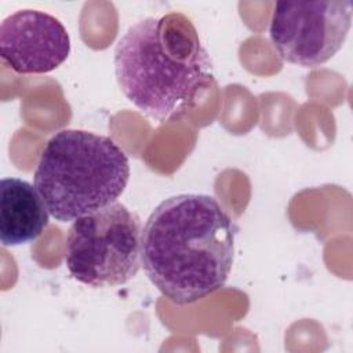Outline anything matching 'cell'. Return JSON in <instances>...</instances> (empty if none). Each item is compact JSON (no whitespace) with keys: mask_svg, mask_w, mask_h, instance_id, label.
Wrapping results in <instances>:
<instances>
[{"mask_svg":"<svg viewBox=\"0 0 353 353\" xmlns=\"http://www.w3.org/2000/svg\"><path fill=\"white\" fill-rule=\"evenodd\" d=\"M236 234L234 221L212 196H171L153 210L142 229L143 270L168 301L194 303L225 285Z\"/></svg>","mask_w":353,"mask_h":353,"instance_id":"obj_1","label":"cell"},{"mask_svg":"<svg viewBox=\"0 0 353 353\" xmlns=\"http://www.w3.org/2000/svg\"><path fill=\"white\" fill-rule=\"evenodd\" d=\"M114 72L127 99L160 123L186 113L214 77L196 26L175 11L130 26L117 41Z\"/></svg>","mask_w":353,"mask_h":353,"instance_id":"obj_2","label":"cell"},{"mask_svg":"<svg viewBox=\"0 0 353 353\" xmlns=\"http://www.w3.org/2000/svg\"><path fill=\"white\" fill-rule=\"evenodd\" d=\"M130 179L124 150L109 137L61 130L43 148L34 186L48 212L70 222L114 203Z\"/></svg>","mask_w":353,"mask_h":353,"instance_id":"obj_3","label":"cell"},{"mask_svg":"<svg viewBox=\"0 0 353 353\" xmlns=\"http://www.w3.org/2000/svg\"><path fill=\"white\" fill-rule=\"evenodd\" d=\"M141 221L114 201L73 221L65 262L72 277L92 288L117 287L134 279L141 262Z\"/></svg>","mask_w":353,"mask_h":353,"instance_id":"obj_4","label":"cell"},{"mask_svg":"<svg viewBox=\"0 0 353 353\" xmlns=\"http://www.w3.org/2000/svg\"><path fill=\"white\" fill-rule=\"evenodd\" d=\"M350 0L277 1L269 36L285 62L316 68L343 46L352 25Z\"/></svg>","mask_w":353,"mask_h":353,"instance_id":"obj_5","label":"cell"},{"mask_svg":"<svg viewBox=\"0 0 353 353\" xmlns=\"http://www.w3.org/2000/svg\"><path fill=\"white\" fill-rule=\"evenodd\" d=\"M70 39L54 15L40 10H18L0 25L1 61L19 74L55 70L69 57Z\"/></svg>","mask_w":353,"mask_h":353,"instance_id":"obj_6","label":"cell"},{"mask_svg":"<svg viewBox=\"0 0 353 353\" xmlns=\"http://www.w3.org/2000/svg\"><path fill=\"white\" fill-rule=\"evenodd\" d=\"M48 208L36 186L21 178L0 182V240L14 247L36 240L48 226Z\"/></svg>","mask_w":353,"mask_h":353,"instance_id":"obj_7","label":"cell"}]
</instances>
